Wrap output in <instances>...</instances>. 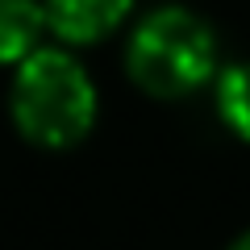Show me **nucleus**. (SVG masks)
I'll return each instance as SVG.
<instances>
[{
	"instance_id": "obj_1",
	"label": "nucleus",
	"mask_w": 250,
	"mask_h": 250,
	"mask_svg": "<svg viewBox=\"0 0 250 250\" xmlns=\"http://www.w3.org/2000/svg\"><path fill=\"white\" fill-rule=\"evenodd\" d=\"M13 121L34 146L62 150L75 146L96 121V88L67 50L38 46L17 62L13 80Z\"/></svg>"
},
{
	"instance_id": "obj_2",
	"label": "nucleus",
	"mask_w": 250,
	"mask_h": 250,
	"mask_svg": "<svg viewBox=\"0 0 250 250\" xmlns=\"http://www.w3.org/2000/svg\"><path fill=\"white\" fill-rule=\"evenodd\" d=\"M129 75L150 96H188L208 83L217 62V38L196 13L167 4L138 21L129 38Z\"/></svg>"
},
{
	"instance_id": "obj_3",
	"label": "nucleus",
	"mask_w": 250,
	"mask_h": 250,
	"mask_svg": "<svg viewBox=\"0 0 250 250\" xmlns=\"http://www.w3.org/2000/svg\"><path fill=\"white\" fill-rule=\"evenodd\" d=\"M134 9V0H46V25L71 46L108 38Z\"/></svg>"
},
{
	"instance_id": "obj_4",
	"label": "nucleus",
	"mask_w": 250,
	"mask_h": 250,
	"mask_svg": "<svg viewBox=\"0 0 250 250\" xmlns=\"http://www.w3.org/2000/svg\"><path fill=\"white\" fill-rule=\"evenodd\" d=\"M46 29V4L0 0V62H25Z\"/></svg>"
},
{
	"instance_id": "obj_5",
	"label": "nucleus",
	"mask_w": 250,
	"mask_h": 250,
	"mask_svg": "<svg viewBox=\"0 0 250 250\" xmlns=\"http://www.w3.org/2000/svg\"><path fill=\"white\" fill-rule=\"evenodd\" d=\"M217 113L229 125V134L250 142V62H233L217 80Z\"/></svg>"
},
{
	"instance_id": "obj_6",
	"label": "nucleus",
	"mask_w": 250,
	"mask_h": 250,
	"mask_svg": "<svg viewBox=\"0 0 250 250\" xmlns=\"http://www.w3.org/2000/svg\"><path fill=\"white\" fill-rule=\"evenodd\" d=\"M229 250H250V233H242V238H238V242H233V246H229Z\"/></svg>"
}]
</instances>
